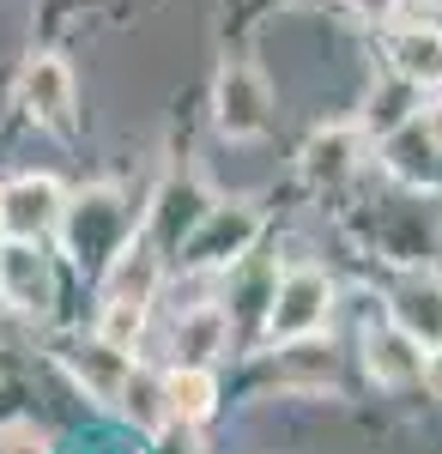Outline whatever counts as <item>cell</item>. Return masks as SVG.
<instances>
[{
  "label": "cell",
  "instance_id": "1",
  "mask_svg": "<svg viewBox=\"0 0 442 454\" xmlns=\"http://www.w3.org/2000/svg\"><path fill=\"white\" fill-rule=\"evenodd\" d=\"M328 315H334V279L321 273V267H285L279 285H272V303H267V346H304L315 340L321 327H328Z\"/></svg>",
  "mask_w": 442,
  "mask_h": 454
},
{
  "label": "cell",
  "instance_id": "2",
  "mask_svg": "<svg viewBox=\"0 0 442 454\" xmlns=\"http://www.w3.org/2000/svg\"><path fill=\"white\" fill-rule=\"evenodd\" d=\"M67 188L43 170H19L0 182V237L6 243H49L67 218Z\"/></svg>",
  "mask_w": 442,
  "mask_h": 454
},
{
  "label": "cell",
  "instance_id": "3",
  "mask_svg": "<svg viewBox=\"0 0 442 454\" xmlns=\"http://www.w3.org/2000/svg\"><path fill=\"white\" fill-rule=\"evenodd\" d=\"M255 237H261V212L242 207V200H225V207H206L201 224L182 237V261L194 273H218V267L242 261L255 248Z\"/></svg>",
  "mask_w": 442,
  "mask_h": 454
},
{
  "label": "cell",
  "instance_id": "4",
  "mask_svg": "<svg viewBox=\"0 0 442 454\" xmlns=\"http://www.w3.org/2000/svg\"><path fill=\"white\" fill-rule=\"evenodd\" d=\"M61 231H67V248L79 254V261H98V267H109V261L128 248V207H122L109 188H91V194L67 200ZM61 231H55V237H61Z\"/></svg>",
  "mask_w": 442,
  "mask_h": 454
},
{
  "label": "cell",
  "instance_id": "5",
  "mask_svg": "<svg viewBox=\"0 0 442 454\" xmlns=\"http://www.w3.org/2000/svg\"><path fill=\"white\" fill-rule=\"evenodd\" d=\"M212 115H218V134H231V140L267 134V121H272L267 79L249 67V61H225L218 67V85H212Z\"/></svg>",
  "mask_w": 442,
  "mask_h": 454
},
{
  "label": "cell",
  "instance_id": "6",
  "mask_svg": "<svg viewBox=\"0 0 442 454\" xmlns=\"http://www.w3.org/2000/svg\"><path fill=\"white\" fill-rule=\"evenodd\" d=\"M364 152H370V134L364 121H334V128H315L297 152V170L315 188H345L351 176L364 170Z\"/></svg>",
  "mask_w": 442,
  "mask_h": 454
},
{
  "label": "cell",
  "instance_id": "7",
  "mask_svg": "<svg viewBox=\"0 0 442 454\" xmlns=\"http://www.w3.org/2000/svg\"><path fill=\"white\" fill-rule=\"evenodd\" d=\"M19 109H25V121L36 128H67L73 121V98H79V85H73V67L61 55H31L25 73H19Z\"/></svg>",
  "mask_w": 442,
  "mask_h": 454
},
{
  "label": "cell",
  "instance_id": "8",
  "mask_svg": "<svg viewBox=\"0 0 442 454\" xmlns=\"http://www.w3.org/2000/svg\"><path fill=\"white\" fill-rule=\"evenodd\" d=\"M0 303H12V309H49L55 303V267H49L43 243L0 248Z\"/></svg>",
  "mask_w": 442,
  "mask_h": 454
},
{
  "label": "cell",
  "instance_id": "9",
  "mask_svg": "<svg viewBox=\"0 0 442 454\" xmlns=\"http://www.w3.org/2000/svg\"><path fill=\"white\" fill-rule=\"evenodd\" d=\"M364 370L382 387H412L424 382V340H412L400 321H382L364 333Z\"/></svg>",
  "mask_w": 442,
  "mask_h": 454
},
{
  "label": "cell",
  "instance_id": "10",
  "mask_svg": "<svg viewBox=\"0 0 442 454\" xmlns=\"http://www.w3.org/2000/svg\"><path fill=\"white\" fill-rule=\"evenodd\" d=\"M388 73L412 79L418 91H437L442 85V25H394L388 36Z\"/></svg>",
  "mask_w": 442,
  "mask_h": 454
},
{
  "label": "cell",
  "instance_id": "11",
  "mask_svg": "<svg viewBox=\"0 0 442 454\" xmlns=\"http://www.w3.org/2000/svg\"><path fill=\"white\" fill-rule=\"evenodd\" d=\"M231 346V309L225 303H194V309H182L170 333V364H218Z\"/></svg>",
  "mask_w": 442,
  "mask_h": 454
},
{
  "label": "cell",
  "instance_id": "12",
  "mask_svg": "<svg viewBox=\"0 0 442 454\" xmlns=\"http://www.w3.org/2000/svg\"><path fill=\"white\" fill-rule=\"evenodd\" d=\"M164 406H170V424H206L218 412V370L212 364H170L164 370Z\"/></svg>",
  "mask_w": 442,
  "mask_h": 454
},
{
  "label": "cell",
  "instance_id": "13",
  "mask_svg": "<svg viewBox=\"0 0 442 454\" xmlns=\"http://www.w3.org/2000/svg\"><path fill=\"white\" fill-rule=\"evenodd\" d=\"M67 370L91 387V394H98L103 406H115V400H122V382L134 376V351H122V346H109V340H98V333H91V340L67 357Z\"/></svg>",
  "mask_w": 442,
  "mask_h": 454
},
{
  "label": "cell",
  "instance_id": "14",
  "mask_svg": "<svg viewBox=\"0 0 442 454\" xmlns=\"http://www.w3.org/2000/svg\"><path fill=\"white\" fill-rule=\"evenodd\" d=\"M418 109H424V91H418L412 79H400V73H388L382 91H370L364 134H370V140H388V134H400L406 121H418Z\"/></svg>",
  "mask_w": 442,
  "mask_h": 454
},
{
  "label": "cell",
  "instance_id": "15",
  "mask_svg": "<svg viewBox=\"0 0 442 454\" xmlns=\"http://www.w3.org/2000/svg\"><path fill=\"white\" fill-rule=\"evenodd\" d=\"M394 321L406 327L412 340H424V346H437L442 340V285L437 279H412L400 297H394Z\"/></svg>",
  "mask_w": 442,
  "mask_h": 454
},
{
  "label": "cell",
  "instance_id": "16",
  "mask_svg": "<svg viewBox=\"0 0 442 454\" xmlns=\"http://www.w3.org/2000/svg\"><path fill=\"white\" fill-rule=\"evenodd\" d=\"M115 412H128V419L146 424V430L170 424V406H164V370H146V364H134V376L122 382V400H115Z\"/></svg>",
  "mask_w": 442,
  "mask_h": 454
},
{
  "label": "cell",
  "instance_id": "17",
  "mask_svg": "<svg viewBox=\"0 0 442 454\" xmlns=\"http://www.w3.org/2000/svg\"><path fill=\"white\" fill-rule=\"evenodd\" d=\"M146 315H152V303L146 297H103V309H98V340H109V346H122V351H139V333H146Z\"/></svg>",
  "mask_w": 442,
  "mask_h": 454
},
{
  "label": "cell",
  "instance_id": "18",
  "mask_svg": "<svg viewBox=\"0 0 442 454\" xmlns=\"http://www.w3.org/2000/svg\"><path fill=\"white\" fill-rule=\"evenodd\" d=\"M0 454H55V449H49V430L36 419H6L0 424Z\"/></svg>",
  "mask_w": 442,
  "mask_h": 454
},
{
  "label": "cell",
  "instance_id": "19",
  "mask_svg": "<svg viewBox=\"0 0 442 454\" xmlns=\"http://www.w3.org/2000/svg\"><path fill=\"white\" fill-rule=\"evenodd\" d=\"M345 12H351L358 25H400L406 0H345Z\"/></svg>",
  "mask_w": 442,
  "mask_h": 454
},
{
  "label": "cell",
  "instance_id": "20",
  "mask_svg": "<svg viewBox=\"0 0 442 454\" xmlns=\"http://www.w3.org/2000/svg\"><path fill=\"white\" fill-rule=\"evenodd\" d=\"M418 128H424V134L442 145V85H437V98H424V109H418Z\"/></svg>",
  "mask_w": 442,
  "mask_h": 454
},
{
  "label": "cell",
  "instance_id": "21",
  "mask_svg": "<svg viewBox=\"0 0 442 454\" xmlns=\"http://www.w3.org/2000/svg\"><path fill=\"white\" fill-rule=\"evenodd\" d=\"M424 387L442 400V340H437V346H424Z\"/></svg>",
  "mask_w": 442,
  "mask_h": 454
}]
</instances>
